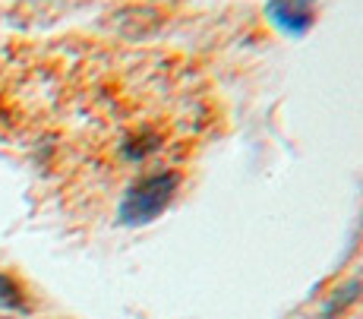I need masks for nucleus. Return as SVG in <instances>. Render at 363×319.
<instances>
[{
    "label": "nucleus",
    "instance_id": "obj_1",
    "mask_svg": "<svg viewBox=\"0 0 363 319\" xmlns=\"http://www.w3.org/2000/svg\"><path fill=\"white\" fill-rule=\"evenodd\" d=\"M313 10H316V0H269V6H265L272 23L284 32H294V35L313 26Z\"/></svg>",
    "mask_w": 363,
    "mask_h": 319
},
{
    "label": "nucleus",
    "instance_id": "obj_2",
    "mask_svg": "<svg viewBox=\"0 0 363 319\" xmlns=\"http://www.w3.org/2000/svg\"><path fill=\"white\" fill-rule=\"evenodd\" d=\"M0 303L13 307V310H26V294H23V288H19V281L4 272H0Z\"/></svg>",
    "mask_w": 363,
    "mask_h": 319
},
{
    "label": "nucleus",
    "instance_id": "obj_3",
    "mask_svg": "<svg viewBox=\"0 0 363 319\" xmlns=\"http://www.w3.org/2000/svg\"><path fill=\"white\" fill-rule=\"evenodd\" d=\"M0 319H6V316H0Z\"/></svg>",
    "mask_w": 363,
    "mask_h": 319
}]
</instances>
